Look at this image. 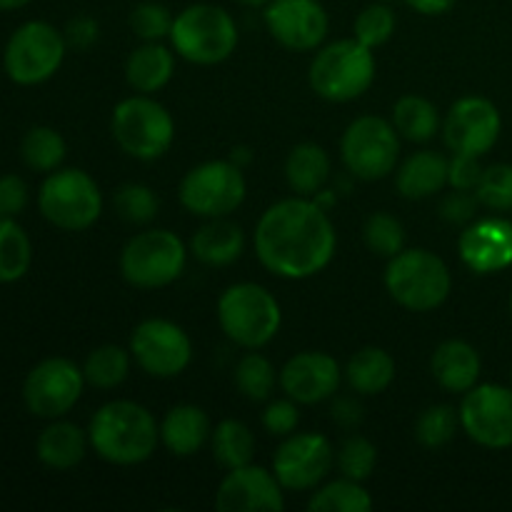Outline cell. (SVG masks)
Wrapping results in <instances>:
<instances>
[{
  "label": "cell",
  "instance_id": "6da1fadb",
  "mask_svg": "<svg viewBox=\"0 0 512 512\" xmlns=\"http://www.w3.org/2000/svg\"><path fill=\"white\" fill-rule=\"evenodd\" d=\"M338 245L333 223L318 200L303 195L270 205L255 225V253L265 270L305 280L330 265Z\"/></svg>",
  "mask_w": 512,
  "mask_h": 512
},
{
  "label": "cell",
  "instance_id": "7a4b0ae2",
  "mask_svg": "<svg viewBox=\"0 0 512 512\" xmlns=\"http://www.w3.org/2000/svg\"><path fill=\"white\" fill-rule=\"evenodd\" d=\"M88 440L105 463L138 465L158 448L160 428L153 413L143 405L133 400H113L93 415Z\"/></svg>",
  "mask_w": 512,
  "mask_h": 512
},
{
  "label": "cell",
  "instance_id": "3957f363",
  "mask_svg": "<svg viewBox=\"0 0 512 512\" xmlns=\"http://www.w3.org/2000/svg\"><path fill=\"white\" fill-rule=\"evenodd\" d=\"M390 298L413 313H430L448 300L453 278L443 258L425 248L400 250L385 268Z\"/></svg>",
  "mask_w": 512,
  "mask_h": 512
},
{
  "label": "cell",
  "instance_id": "277c9868",
  "mask_svg": "<svg viewBox=\"0 0 512 512\" xmlns=\"http://www.w3.org/2000/svg\"><path fill=\"white\" fill-rule=\"evenodd\" d=\"M170 43L188 63L218 65L238 48V25L220 5L195 3L175 15Z\"/></svg>",
  "mask_w": 512,
  "mask_h": 512
},
{
  "label": "cell",
  "instance_id": "5b68a950",
  "mask_svg": "<svg viewBox=\"0 0 512 512\" xmlns=\"http://www.w3.org/2000/svg\"><path fill=\"white\" fill-rule=\"evenodd\" d=\"M218 323L235 345L258 350L278 335L283 310L275 295L263 285L238 283L220 295Z\"/></svg>",
  "mask_w": 512,
  "mask_h": 512
},
{
  "label": "cell",
  "instance_id": "8992f818",
  "mask_svg": "<svg viewBox=\"0 0 512 512\" xmlns=\"http://www.w3.org/2000/svg\"><path fill=\"white\" fill-rule=\"evenodd\" d=\"M310 88L330 103L360 98L375 80V55L355 38L335 40L310 63Z\"/></svg>",
  "mask_w": 512,
  "mask_h": 512
},
{
  "label": "cell",
  "instance_id": "52a82bcc",
  "mask_svg": "<svg viewBox=\"0 0 512 512\" xmlns=\"http://www.w3.org/2000/svg\"><path fill=\"white\" fill-rule=\"evenodd\" d=\"M40 215L50 225L68 233L88 230L103 213V195L98 183L85 170H53L43 180L38 193Z\"/></svg>",
  "mask_w": 512,
  "mask_h": 512
},
{
  "label": "cell",
  "instance_id": "ba28073f",
  "mask_svg": "<svg viewBox=\"0 0 512 512\" xmlns=\"http://www.w3.org/2000/svg\"><path fill=\"white\" fill-rule=\"evenodd\" d=\"M110 130L123 153L138 160H158L173 145V115L148 95H133L115 105Z\"/></svg>",
  "mask_w": 512,
  "mask_h": 512
},
{
  "label": "cell",
  "instance_id": "9c48e42d",
  "mask_svg": "<svg viewBox=\"0 0 512 512\" xmlns=\"http://www.w3.org/2000/svg\"><path fill=\"white\" fill-rule=\"evenodd\" d=\"M65 35L45 20H28L13 30L3 50L5 75L15 85H40L53 78L65 60Z\"/></svg>",
  "mask_w": 512,
  "mask_h": 512
},
{
  "label": "cell",
  "instance_id": "30bf717a",
  "mask_svg": "<svg viewBox=\"0 0 512 512\" xmlns=\"http://www.w3.org/2000/svg\"><path fill=\"white\" fill-rule=\"evenodd\" d=\"M185 245L175 233L163 228L145 230L120 253V273L133 288L155 290L175 283L185 268Z\"/></svg>",
  "mask_w": 512,
  "mask_h": 512
},
{
  "label": "cell",
  "instance_id": "8fae6325",
  "mask_svg": "<svg viewBox=\"0 0 512 512\" xmlns=\"http://www.w3.org/2000/svg\"><path fill=\"white\" fill-rule=\"evenodd\" d=\"M248 185L233 160H208L180 183V203L200 218H225L243 205Z\"/></svg>",
  "mask_w": 512,
  "mask_h": 512
},
{
  "label": "cell",
  "instance_id": "7c38bea8",
  "mask_svg": "<svg viewBox=\"0 0 512 512\" xmlns=\"http://www.w3.org/2000/svg\"><path fill=\"white\" fill-rule=\"evenodd\" d=\"M343 163L355 178L383 180L395 170L400 158V133L393 123L365 115L353 120L340 140Z\"/></svg>",
  "mask_w": 512,
  "mask_h": 512
},
{
  "label": "cell",
  "instance_id": "4fadbf2b",
  "mask_svg": "<svg viewBox=\"0 0 512 512\" xmlns=\"http://www.w3.org/2000/svg\"><path fill=\"white\" fill-rule=\"evenodd\" d=\"M83 385V368L73 360L45 358L25 375L23 403L35 418L58 420L78 405Z\"/></svg>",
  "mask_w": 512,
  "mask_h": 512
},
{
  "label": "cell",
  "instance_id": "5bb4252c",
  "mask_svg": "<svg viewBox=\"0 0 512 512\" xmlns=\"http://www.w3.org/2000/svg\"><path fill=\"white\" fill-rule=\"evenodd\" d=\"M460 428L473 443L490 450L512 445V388L505 385H475L460 403Z\"/></svg>",
  "mask_w": 512,
  "mask_h": 512
},
{
  "label": "cell",
  "instance_id": "9a60e30c",
  "mask_svg": "<svg viewBox=\"0 0 512 512\" xmlns=\"http://www.w3.org/2000/svg\"><path fill=\"white\" fill-rule=\"evenodd\" d=\"M130 353L150 378H175L193 358V345L180 325L163 318L143 320L130 335Z\"/></svg>",
  "mask_w": 512,
  "mask_h": 512
},
{
  "label": "cell",
  "instance_id": "2e32d148",
  "mask_svg": "<svg viewBox=\"0 0 512 512\" xmlns=\"http://www.w3.org/2000/svg\"><path fill=\"white\" fill-rule=\"evenodd\" d=\"M335 463L333 445L325 435L298 433L280 443L273 458V473L285 490H315Z\"/></svg>",
  "mask_w": 512,
  "mask_h": 512
},
{
  "label": "cell",
  "instance_id": "e0dca14e",
  "mask_svg": "<svg viewBox=\"0 0 512 512\" xmlns=\"http://www.w3.org/2000/svg\"><path fill=\"white\" fill-rule=\"evenodd\" d=\"M500 128H503V120H500L498 108L488 98L468 95L450 105L443 123V138L453 153L480 158L498 143Z\"/></svg>",
  "mask_w": 512,
  "mask_h": 512
},
{
  "label": "cell",
  "instance_id": "ac0fdd59",
  "mask_svg": "<svg viewBox=\"0 0 512 512\" xmlns=\"http://www.w3.org/2000/svg\"><path fill=\"white\" fill-rule=\"evenodd\" d=\"M265 25L283 48L315 50L328 35V13L320 0H270Z\"/></svg>",
  "mask_w": 512,
  "mask_h": 512
},
{
  "label": "cell",
  "instance_id": "d6986e66",
  "mask_svg": "<svg viewBox=\"0 0 512 512\" xmlns=\"http://www.w3.org/2000/svg\"><path fill=\"white\" fill-rule=\"evenodd\" d=\"M338 360L323 350H305L293 355L280 370V388L298 405H315L333 398L340 388Z\"/></svg>",
  "mask_w": 512,
  "mask_h": 512
},
{
  "label": "cell",
  "instance_id": "ffe728a7",
  "mask_svg": "<svg viewBox=\"0 0 512 512\" xmlns=\"http://www.w3.org/2000/svg\"><path fill=\"white\" fill-rule=\"evenodd\" d=\"M215 508L223 512H275L285 508L283 485L270 470L258 465L228 470L215 495Z\"/></svg>",
  "mask_w": 512,
  "mask_h": 512
},
{
  "label": "cell",
  "instance_id": "44dd1931",
  "mask_svg": "<svg viewBox=\"0 0 512 512\" xmlns=\"http://www.w3.org/2000/svg\"><path fill=\"white\" fill-rule=\"evenodd\" d=\"M458 253L473 273L490 275L512 265V223L483 218L460 233Z\"/></svg>",
  "mask_w": 512,
  "mask_h": 512
},
{
  "label": "cell",
  "instance_id": "7402d4cb",
  "mask_svg": "<svg viewBox=\"0 0 512 512\" xmlns=\"http://www.w3.org/2000/svg\"><path fill=\"white\" fill-rule=\"evenodd\" d=\"M480 355L465 340H445L435 348L430 358V373L438 380V385L448 393H468L478 385L480 378Z\"/></svg>",
  "mask_w": 512,
  "mask_h": 512
},
{
  "label": "cell",
  "instance_id": "603a6c76",
  "mask_svg": "<svg viewBox=\"0 0 512 512\" xmlns=\"http://www.w3.org/2000/svg\"><path fill=\"white\" fill-rule=\"evenodd\" d=\"M210 420L198 405H175L165 413L160 423V440L178 458H190L198 453L210 438Z\"/></svg>",
  "mask_w": 512,
  "mask_h": 512
},
{
  "label": "cell",
  "instance_id": "cb8c5ba5",
  "mask_svg": "<svg viewBox=\"0 0 512 512\" xmlns=\"http://www.w3.org/2000/svg\"><path fill=\"white\" fill-rule=\"evenodd\" d=\"M448 185V158L435 150L413 153L395 175V188L408 200H425Z\"/></svg>",
  "mask_w": 512,
  "mask_h": 512
},
{
  "label": "cell",
  "instance_id": "d4e9b609",
  "mask_svg": "<svg viewBox=\"0 0 512 512\" xmlns=\"http://www.w3.org/2000/svg\"><path fill=\"white\" fill-rule=\"evenodd\" d=\"M90 440L88 433L68 420H55L35 440V455L50 470H70L83 463Z\"/></svg>",
  "mask_w": 512,
  "mask_h": 512
},
{
  "label": "cell",
  "instance_id": "484cf974",
  "mask_svg": "<svg viewBox=\"0 0 512 512\" xmlns=\"http://www.w3.org/2000/svg\"><path fill=\"white\" fill-rule=\"evenodd\" d=\"M243 248V230L225 218H208V223L195 230L193 240H190V253L210 268L235 263L243 255Z\"/></svg>",
  "mask_w": 512,
  "mask_h": 512
},
{
  "label": "cell",
  "instance_id": "4316f807",
  "mask_svg": "<svg viewBox=\"0 0 512 512\" xmlns=\"http://www.w3.org/2000/svg\"><path fill=\"white\" fill-rule=\"evenodd\" d=\"M175 73V55L160 43H145L130 53L125 63V78L130 88L138 93L150 95L170 83Z\"/></svg>",
  "mask_w": 512,
  "mask_h": 512
},
{
  "label": "cell",
  "instance_id": "83f0119b",
  "mask_svg": "<svg viewBox=\"0 0 512 512\" xmlns=\"http://www.w3.org/2000/svg\"><path fill=\"white\" fill-rule=\"evenodd\" d=\"M288 185L303 198L318 195L330 178V158L320 145L300 143L290 150L285 160Z\"/></svg>",
  "mask_w": 512,
  "mask_h": 512
},
{
  "label": "cell",
  "instance_id": "f1b7e54d",
  "mask_svg": "<svg viewBox=\"0 0 512 512\" xmlns=\"http://www.w3.org/2000/svg\"><path fill=\"white\" fill-rule=\"evenodd\" d=\"M348 385L358 395H378L390 388L395 378V360L383 348H363L348 360Z\"/></svg>",
  "mask_w": 512,
  "mask_h": 512
},
{
  "label": "cell",
  "instance_id": "f546056e",
  "mask_svg": "<svg viewBox=\"0 0 512 512\" xmlns=\"http://www.w3.org/2000/svg\"><path fill=\"white\" fill-rule=\"evenodd\" d=\"M33 263V243L15 218L0 215V285L18 283Z\"/></svg>",
  "mask_w": 512,
  "mask_h": 512
},
{
  "label": "cell",
  "instance_id": "4dcf8cb0",
  "mask_svg": "<svg viewBox=\"0 0 512 512\" xmlns=\"http://www.w3.org/2000/svg\"><path fill=\"white\" fill-rule=\"evenodd\" d=\"M393 125L410 143H428L440 128L438 110L420 95H405L393 108Z\"/></svg>",
  "mask_w": 512,
  "mask_h": 512
},
{
  "label": "cell",
  "instance_id": "1f68e13d",
  "mask_svg": "<svg viewBox=\"0 0 512 512\" xmlns=\"http://www.w3.org/2000/svg\"><path fill=\"white\" fill-rule=\"evenodd\" d=\"M213 438V458L218 460V465H223L225 470L243 468V465L253 463L255 455V435L240 420H223L218 423V428L210 433Z\"/></svg>",
  "mask_w": 512,
  "mask_h": 512
},
{
  "label": "cell",
  "instance_id": "d6a6232c",
  "mask_svg": "<svg viewBox=\"0 0 512 512\" xmlns=\"http://www.w3.org/2000/svg\"><path fill=\"white\" fill-rule=\"evenodd\" d=\"M68 145L65 138L55 128L48 125H35L20 140V158L35 173H53L63 165Z\"/></svg>",
  "mask_w": 512,
  "mask_h": 512
},
{
  "label": "cell",
  "instance_id": "836d02e7",
  "mask_svg": "<svg viewBox=\"0 0 512 512\" xmlns=\"http://www.w3.org/2000/svg\"><path fill=\"white\" fill-rule=\"evenodd\" d=\"M373 498L358 480H335L325 488L315 490L308 500V510L313 512H370Z\"/></svg>",
  "mask_w": 512,
  "mask_h": 512
},
{
  "label": "cell",
  "instance_id": "e575fe53",
  "mask_svg": "<svg viewBox=\"0 0 512 512\" xmlns=\"http://www.w3.org/2000/svg\"><path fill=\"white\" fill-rule=\"evenodd\" d=\"M130 373V358L120 345H100L93 353L85 358L83 375L85 383H90L93 388L110 390L118 388Z\"/></svg>",
  "mask_w": 512,
  "mask_h": 512
},
{
  "label": "cell",
  "instance_id": "d590c367",
  "mask_svg": "<svg viewBox=\"0 0 512 512\" xmlns=\"http://www.w3.org/2000/svg\"><path fill=\"white\" fill-rule=\"evenodd\" d=\"M275 383H278V375L265 355L248 353L240 358L238 368H235V385L245 398L253 403H263L273 395Z\"/></svg>",
  "mask_w": 512,
  "mask_h": 512
},
{
  "label": "cell",
  "instance_id": "8d00e7d4",
  "mask_svg": "<svg viewBox=\"0 0 512 512\" xmlns=\"http://www.w3.org/2000/svg\"><path fill=\"white\" fill-rule=\"evenodd\" d=\"M460 425V413L453 405H430L415 423V438L425 448H443L455 438Z\"/></svg>",
  "mask_w": 512,
  "mask_h": 512
},
{
  "label": "cell",
  "instance_id": "74e56055",
  "mask_svg": "<svg viewBox=\"0 0 512 512\" xmlns=\"http://www.w3.org/2000/svg\"><path fill=\"white\" fill-rule=\"evenodd\" d=\"M365 245L370 253L378 258H395L405 245V228L395 215L390 213H373L365 220L363 228Z\"/></svg>",
  "mask_w": 512,
  "mask_h": 512
},
{
  "label": "cell",
  "instance_id": "f35d334b",
  "mask_svg": "<svg viewBox=\"0 0 512 512\" xmlns=\"http://www.w3.org/2000/svg\"><path fill=\"white\" fill-rule=\"evenodd\" d=\"M115 210L123 220L133 225H145L150 220H155L158 215V198H155L153 190L143 183H125L115 190Z\"/></svg>",
  "mask_w": 512,
  "mask_h": 512
},
{
  "label": "cell",
  "instance_id": "ab89813d",
  "mask_svg": "<svg viewBox=\"0 0 512 512\" xmlns=\"http://www.w3.org/2000/svg\"><path fill=\"white\" fill-rule=\"evenodd\" d=\"M353 38L360 40L363 45H368L370 50L380 48L383 43H388L395 33V13L393 8L383 3H373L368 8H363L355 18L353 25Z\"/></svg>",
  "mask_w": 512,
  "mask_h": 512
},
{
  "label": "cell",
  "instance_id": "60d3db41",
  "mask_svg": "<svg viewBox=\"0 0 512 512\" xmlns=\"http://www.w3.org/2000/svg\"><path fill=\"white\" fill-rule=\"evenodd\" d=\"M378 465V448L363 435H350L338 450V468L343 478L350 480H368Z\"/></svg>",
  "mask_w": 512,
  "mask_h": 512
},
{
  "label": "cell",
  "instance_id": "b9f144b4",
  "mask_svg": "<svg viewBox=\"0 0 512 512\" xmlns=\"http://www.w3.org/2000/svg\"><path fill=\"white\" fill-rule=\"evenodd\" d=\"M475 195H478L480 205H485L488 210H498V213L512 210V165L498 163L485 168Z\"/></svg>",
  "mask_w": 512,
  "mask_h": 512
},
{
  "label": "cell",
  "instance_id": "7bdbcfd3",
  "mask_svg": "<svg viewBox=\"0 0 512 512\" xmlns=\"http://www.w3.org/2000/svg\"><path fill=\"white\" fill-rule=\"evenodd\" d=\"M173 23V13L163 3H153V0L135 5L133 13H130V28L145 43H158V40L170 38Z\"/></svg>",
  "mask_w": 512,
  "mask_h": 512
},
{
  "label": "cell",
  "instance_id": "ee69618b",
  "mask_svg": "<svg viewBox=\"0 0 512 512\" xmlns=\"http://www.w3.org/2000/svg\"><path fill=\"white\" fill-rule=\"evenodd\" d=\"M300 423L298 403L293 398L288 400H273L263 413V428L275 438H288L295 433Z\"/></svg>",
  "mask_w": 512,
  "mask_h": 512
},
{
  "label": "cell",
  "instance_id": "f6af8a7d",
  "mask_svg": "<svg viewBox=\"0 0 512 512\" xmlns=\"http://www.w3.org/2000/svg\"><path fill=\"white\" fill-rule=\"evenodd\" d=\"M30 190L20 175H0V215L3 218H18L28 208Z\"/></svg>",
  "mask_w": 512,
  "mask_h": 512
},
{
  "label": "cell",
  "instance_id": "bcb514c9",
  "mask_svg": "<svg viewBox=\"0 0 512 512\" xmlns=\"http://www.w3.org/2000/svg\"><path fill=\"white\" fill-rule=\"evenodd\" d=\"M480 200L475 195V190H455L450 195H445L443 203H440V215H443L448 223L453 225H465L478 215Z\"/></svg>",
  "mask_w": 512,
  "mask_h": 512
},
{
  "label": "cell",
  "instance_id": "7dc6e473",
  "mask_svg": "<svg viewBox=\"0 0 512 512\" xmlns=\"http://www.w3.org/2000/svg\"><path fill=\"white\" fill-rule=\"evenodd\" d=\"M483 165L478 155H458L448 160V185L455 190H475L483 178Z\"/></svg>",
  "mask_w": 512,
  "mask_h": 512
},
{
  "label": "cell",
  "instance_id": "c3c4849f",
  "mask_svg": "<svg viewBox=\"0 0 512 512\" xmlns=\"http://www.w3.org/2000/svg\"><path fill=\"white\" fill-rule=\"evenodd\" d=\"M65 43L73 50H90L100 38V25L98 20L90 18V15H75L68 20L63 30Z\"/></svg>",
  "mask_w": 512,
  "mask_h": 512
},
{
  "label": "cell",
  "instance_id": "681fc988",
  "mask_svg": "<svg viewBox=\"0 0 512 512\" xmlns=\"http://www.w3.org/2000/svg\"><path fill=\"white\" fill-rule=\"evenodd\" d=\"M330 418H333V423L340 425V428L353 430V428H358L360 423H363L365 410H363V405H360L355 398H350V395H340V398L333 400V408H330Z\"/></svg>",
  "mask_w": 512,
  "mask_h": 512
},
{
  "label": "cell",
  "instance_id": "f907efd6",
  "mask_svg": "<svg viewBox=\"0 0 512 512\" xmlns=\"http://www.w3.org/2000/svg\"><path fill=\"white\" fill-rule=\"evenodd\" d=\"M403 3H408L410 8L423 15H445L455 8L458 0H403Z\"/></svg>",
  "mask_w": 512,
  "mask_h": 512
},
{
  "label": "cell",
  "instance_id": "816d5d0a",
  "mask_svg": "<svg viewBox=\"0 0 512 512\" xmlns=\"http://www.w3.org/2000/svg\"><path fill=\"white\" fill-rule=\"evenodd\" d=\"M33 0H0V10H20Z\"/></svg>",
  "mask_w": 512,
  "mask_h": 512
},
{
  "label": "cell",
  "instance_id": "f5cc1de1",
  "mask_svg": "<svg viewBox=\"0 0 512 512\" xmlns=\"http://www.w3.org/2000/svg\"><path fill=\"white\" fill-rule=\"evenodd\" d=\"M238 3L248 5V8H263V5H268L270 0H238Z\"/></svg>",
  "mask_w": 512,
  "mask_h": 512
},
{
  "label": "cell",
  "instance_id": "db71d44e",
  "mask_svg": "<svg viewBox=\"0 0 512 512\" xmlns=\"http://www.w3.org/2000/svg\"><path fill=\"white\" fill-rule=\"evenodd\" d=\"M510 313H512V293H510Z\"/></svg>",
  "mask_w": 512,
  "mask_h": 512
}]
</instances>
